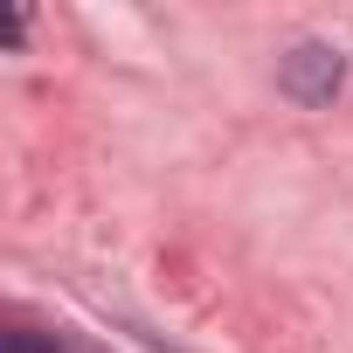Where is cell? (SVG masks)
I'll return each mask as SVG.
<instances>
[{"label":"cell","instance_id":"7a4b0ae2","mask_svg":"<svg viewBox=\"0 0 353 353\" xmlns=\"http://www.w3.org/2000/svg\"><path fill=\"white\" fill-rule=\"evenodd\" d=\"M0 353H63V339H56V332H28V325H14V332H0Z\"/></svg>","mask_w":353,"mask_h":353},{"label":"cell","instance_id":"6da1fadb","mask_svg":"<svg viewBox=\"0 0 353 353\" xmlns=\"http://www.w3.org/2000/svg\"><path fill=\"white\" fill-rule=\"evenodd\" d=\"M339 77H346V63H339V49H325V42H305V49L284 56V90H291L298 104H325V97L339 90Z\"/></svg>","mask_w":353,"mask_h":353},{"label":"cell","instance_id":"3957f363","mask_svg":"<svg viewBox=\"0 0 353 353\" xmlns=\"http://www.w3.org/2000/svg\"><path fill=\"white\" fill-rule=\"evenodd\" d=\"M63 353H97V346H83V339H63Z\"/></svg>","mask_w":353,"mask_h":353}]
</instances>
